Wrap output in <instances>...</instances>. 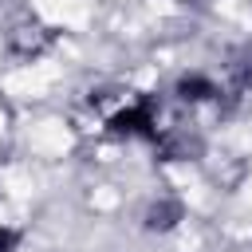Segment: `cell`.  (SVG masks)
I'll use <instances>...</instances> for the list:
<instances>
[{
    "mask_svg": "<svg viewBox=\"0 0 252 252\" xmlns=\"http://www.w3.org/2000/svg\"><path fill=\"white\" fill-rule=\"evenodd\" d=\"M12 244H16V232H0V252H12Z\"/></svg>",
    "mask_w": 252,
    "mask_h": 252,
    "instance_id": "obj_4",
    "label": "cell"
},
{
    "mask_svg": "<svg viewBox=\"0 0 252 252\" xmlns=\"http://www.w3.org/2000/svg\"><path fill=\"white\" fill-rule=\"evenodd\" d=\"M146 122H150V114H146V106H138V110H126V114H118L110 126H114V130H142Z\"/></svg>",
    "mask_w": 252,
    "mask_h": 252,
    "instance_id": "obj_1",
    "label": "cell"
},
{
    "mask_svg": "<svg viewBox=\"0 0 252 252\" xmlns=\"http://www.w3.org/2000/svg\"><path fill=\"white\" fill-rule=\"evenodd\" d=\"M177 213H181L177 205H161V209H154V213H150V224H154V228H169Z\"/></svg>",
    "mask_w": 252,
    "mask_h": 252,
    "instance_id": "obj_2",
    "label": "cell"
},
{
    "mask_svg": "<svg viewBox=\"0 0 252 252\" xmlns=\"http://www.w3.org/2000/svg\"><path fill=\"white\" fill-rule=\"evenodd\" d=\"M181 94H185V98H205V94H213V87L201 83V79H185V83H181Z\"/></svg>",
    "mask_w": 252,
    "mask_h": 252,
    "instance_id": "obj_3",
    "label": "cell"
}]
</instances>
